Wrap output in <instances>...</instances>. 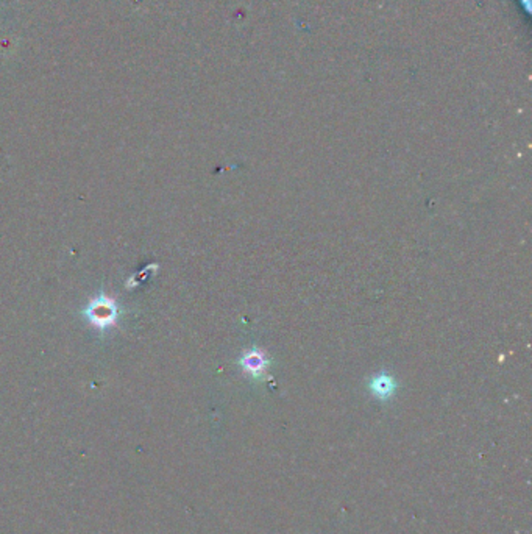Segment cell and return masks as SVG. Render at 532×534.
<instances>
[{
    "instance_id": "6da1fadb",
    "label": "cell",
    "mask_w": 532,
    "mask_h": 534,
    "mask_svg": "<svg viewBox=\"0 0 532 534\" xmlns=\"http://www.w3.org/2000/svg\"><path fill=\"white\" fill-rule=\"evenodd\" d=\"M270 358L267 356L262 349L259 347H250L248 350H245L239 358V366L247 377L255 381H262L269 375V367H270Z\"/></svg>"
},
{
    "instance_id": "7a4b0ae2",
    "label": "cell",
    "mask_w": 532,
    "mask_h": 534,
    "mask_svg": "<svg viewBox=\"0 0 532 534\" xmlns=\"http://www.w3.org/2000/svg\"><path fill=\"white\" fill-rule=\"evenodd\" d=\"M368 387L376 399L389 400L392 395L395 394L397 383L387 372H380L378 375H375L372 380H370Z\"/></svg>"
}]
</instances>
